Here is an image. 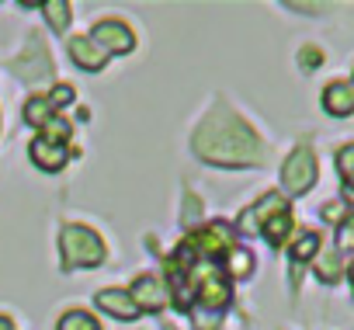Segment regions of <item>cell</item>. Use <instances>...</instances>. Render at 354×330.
<instances>
[{
  "label": "cell",
  "mask_w": 354,
  "mask_h": 330,
  "mask_svg": "<svg viewBox=\"0 0 354 330\" xmlns=\"http://www.w3.org/2000/svg\"><path fill=\"white\" fill-rule=\"evenodd\" d=\"M198 149L205 160H216V163H226V167H240V163H254L257 160V136L236 122V118H226V122H209L202 132H198Z\"/></svg>",
  "instance_id": "obj_1"
},
{
  "label": "cell",
  "mask_w": 354,
  "mask_h": 330,
  "mask_svg": "<svg viewBox=\"0 0 354 330\" xmlns=\"http://www.w3.org/2000/svg\"><path fill=\"white\" fill-rule=\"evenodd\" d=\"M59 247H63L66 268H97L104 261V244L87 226H66L59 237Z\"/></svg>",
  "instance_id": "obj_2"
},
{
  "label": "cell",
  "mask_w": 354,
  "mask_h": 330,
  "mask_svg": "<svg viewBox=\"0 0 354 330\" xmlns=\"http://www.w3.org/2000/svg\"><path fill=\"white\" fill-rule=\"evenodd\" d=\"M281 181H285V192L288 195H306L316 181V156L313 149L299 146L288 160H285V167H281Z\"/></svg>",
  "instance_id": "obj_3"
},
{
  "label": "cell",
  "mask_w": 354,
  "mask_h": 330,
  "mask_svg": "<svg viewBox=\"0 0 354 330\" xmlns=\"http://www.w3.org/2000/svg\"><path fill=\"white\" fill-rule=\"evenodd\" d=\"M91 42L101 46V49L111 56V53H129V49L136 46V35H132V28L122 25V21H101V25H94Z\"/></svg>",
  "instance_id": "obj_4"
},
{
  "label": "cell",
  "mask_w": 354,
  "mask_h": 330,
  "mask_svg": "<svg viewBox=\"0 0 354 330\" xmlns=\"http://www.w3.org/2000/svg\"><path fill=\"white\" fill-rule=\"evenodd\" d=\"M132 302H136V309H149V313H156L163 302H167V288H163V282L156 278V275H142V278H136V285H132Z\"/></svg>",
  "instance_id": "obj_5"
},
{
  "label": "cell",
  "mask_w": 354,
  "mask_h": 330,
  "mask_svg": "<svg viewBox=\"0 0 354 330\" xmlns=\"http://www.w3.org/2000/svg\"><path fill=\"white\" fill-rule=\"evenodd\" d=\"M323 111L333 115V118H347L354 111V91H351V84H344V80L326 84V91H323Z\"/></svg>",
  "instance_id": "obj_6"
},
{
  "label": "cell",
  "mask_w": 354,
  "mask_h": 330,
  "mask_svg": "<svg viewBox=\"0 0 354 330\" xmlns=\"http://www.w3.org/2000/svg\"><path fill=\"white\" fill-rule=\"evenodd\" d=\"M28 156H32L35 167H42V171H59L63 163H66V146H56V143H49V139L39 136V139H32Z\"/></svg>",
  "instance_id": "obj_7"
},
{
  "label": "cell",
  "mask_w": 354,
  "mask_h": 330,
  "mask_svg": "<svg viewBox=\"0 0 354 330\" xmlns=\"http://www.w3.org/2000/svg\"><path fill=\"white\" fill-rule=\"evenodd\" d=\"M97 306L101 309H108L115 320H136V302H132V295L125 292V288H104V292H97Z\"/></svg>",
  "instance_id": "obj_8"
},
{
  "label": "cell",
  "mask_w": 354,
  "mask_h": 330,
  "mask_svg": "<svg viewBox=\"0 0 354 330\" xmlns=\"http://www.w3.org/2000/svg\"><path fill=\"white\" fill-rule=\"evenodd\" d=\"M70 56L84 66V70H101L108 63V53L101 46H94L91 39H73L70 42Z\"/></svg>",
  "instance_id": "obj_9"
},
{
  "label": "cell",
  "mask_w": 354,
  "mask_h": 330,
  "mask_svg": "<svg viewBox=\"0 0 354 330\" xmlns=\"http://www.w3.org/2000/svg\"><path fill=\"white\" fill-rule=\"evenodd\" d=\"M288 230H292V216H288V209H278V212H271V216L261 223L264 240H268V244H274V247H281V244H285Z\"/></svg>",
  "instance_id": "obj_10"
},
{
  "label": "cell",
  "mask_w": 354,
  "mask_h": 330,
  "mask_svg": "<svg viewBox=\"0 0 354 330\" xmlns=\"http://www.w3.org/2000/svg\"><path fill=\"white\" fill-rule=\"evenodd\" d=\"M337 171H340V178H344L347 199H354V143L337 153Z\"/></svg>",
  "instance_id": "obj_11"
},
{
  "label": "cell",
  "mask_w": 354,
  "mask_h": 330,
  "mask_svg": "<svg viewBox=\"0 0 354 330\" xmlns=\"http://www.w3.org/2000/svg\"><path fill=\"white\" fill-rule=\"evenodd\" d=\"M56 330H101V323H97L91 313H84V309H70V313L59 320Z\"/></svg>",
  "instance_id": "obj_12"
},
{
  "label": "cell",
  "mask_w": 354,
  "mask_h": 330,
  "mask_svg": "<svg viewBox=\"0 0 354 330\" xmlns=\"http://www.w3.org/2000/svg\"><path fill=\"white\" fill-rule=\"evenodd\" d=\"M53 111H56V108H53L49 98H32V101L25 104V118H28L32 125H46V122L53 118Z\"/></svg>",
  "instance_id": "obj_13"
},
{
  "label": "cell",
  "mask_w": 354,
  "mask_h": 330,
  "mask_svg": "<svg viewBox=\"0 0 354 330\" xmlns=\"http://www.w3.org/2000/svg\"><path fill=\"white\" fill-rule=\"evenodd\" d=\"M70 122L66 118H49L46 125H42V139H49V143H56V146H66V139H70Z\"/></svg>",
  "instance_id": "obj_14"
},
{
  "label": "cell",
  "mask_w": 354,
  "mask_h": 330,
  "mask_svg": "<svg viewBox=\"0 0 354 330\" xmlns=\"http://www.w3.org/2000/svg\"><path fill=\"white\" fill-rule=\"evenodd\" d=\"M316 247H319V237L316 233H299V240L292 244V257L295 261H309L316 254Z\"/></svg>",
  "instance_id": "obj_15"
},
{
  "label": "cell",
  "mask_w": 354,
  "mask_h": 330,
  "mask_svg": "<svg viewBox=\"0 0 354 330\" xmlns=\"http://www.w3.org/2000/svg\"><path fill=\"white\" fill-rule=\"evenodd\" d=\"M226 254H230V275L247 278V275H250V268H254V257H250L247 250H236V247H230Z\"/></svg>",
  "instance_id": "obj_16"
},
{
  "label": "cell",
  "mask_w": 354,
  "mask_h": 330,
  "mask_svg": "<svg viewBox=\"0 0 354 330\" xmlns=\"http://www.w3.org/2000/svg\"><path fill=\"white\" fill-rule=\"evenodd\" d=\"M46 11H49V21L56 28H66L70 25V4H46Z\"/></svg>",
  "instance_id": "obj_17"
},
{
  "label": "cell",
  "mask_w": 354,
  "mask_h": 330,
  "mask_svg": "<svg viewBox=\"0 0 354 330\" xmlns=\"http://www.w3.org/2000/svg\"><path fill=\"white\" fill-rule=\"evenodd\" d=\"M49 101H53V108H63V104H70V101H73V87H70V84H59V87L49 94Z\"/></svg>",
  "instance_id": "obj_18"
},
{
  "label": "cell",
  "mask_w": 354,
  "mask_h": 330,
  "mask_svg": "<svg viewBox=\"0 0 354 330\" xmlns=\"http://www.w3.org/2000/svg\"><path fill=\"white\" fill-rule=\"evenodd\" d=\"M319 59H323V53L319 49H313V46H306L302 53H299V63L309 70V66H319Z\"/></svg>",
  "instance_id": "obj_19"
},
{
  "label": "cell",
  "mask_w": 354,
  "mask_h": 330,
  "mask_svg": "<svg viewBox=\"0 0 354 330\" xmlns=\"http://www.w3.org/2000/svg\"><path fill=\"white\" fill-rule=\"evenodd\" d=\"M340 247H354V219H347V226H340Z\"/></svg>",
  "instance_id": "obj_20"
},
{
  "label": "cell",
  "mask_w": 354,
  "mask_h": 330,
  "mask_svg": "<svg viewBox=\"0 0 354 330\" xmlns=\"http://www.w3.org/2000/svg\"><path fill=\"white\" fill-rule=\"evenodd\" d=\"M0 330H15V323H11L8 316H0Z\"/></svg>",
  "instance_id": "obj_21"
},
{
  "label": "cell",
  "mask_w": 354,
  "mask_h": 330,
  "mask_svg": "<svg viewBox=\"0 0 354 330\" xmlns=\"http://www.w3.org/2000/svg\"><path fill=\"white\" fill-rule=\"evenodd\" d=\"M351 285H354V264H351Z\"/></svg>",
  "instance_id": "obj_22"
},
{
  "label": "cell",
  "mask_w": 354,
  "mask_h": 330,
  "mask_svg": "<svg viewBox=\"0 0 354 330\" xmlns=\"http://www.w3.org/2000/svg\"><path fill=\"white\" fill-rule=\"evenodd\" d=\"M351 91H354V87H351Z\"/></svg>",
  "instance_id": "obj_23"
}]
</instances>
